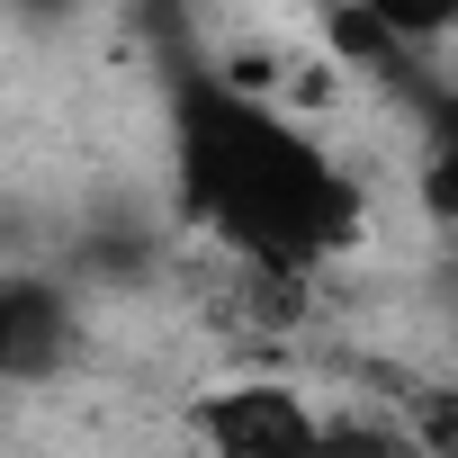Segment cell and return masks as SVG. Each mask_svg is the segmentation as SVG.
Listing matches in <instances>:
<instances>
[{
	"label": "cell",
	"mask_w": 458,
	"mask_h": 458,
	"mask_svg": "<svg viewBox=\"0 0 458 458\" xmlns=\"http://www.w3.org/2000/svg\"><path fill=\"white\" fill-rule=\"evenodd\" d=\"M422 198H431V216L458 234V99H440V108H431V162H422Z\"/></svg>",
	"instance_id": "obj_4"
},
{
	"label": "cell",
	"mask_w": 458,
	"mask_h": 458,
	"mask_svg": "<svg viewBox=\"0 0 458 458\" xmlns=\"http://www.w3.org/2000/svg\"><path fill=\"white\" fill-rule=\"evenodd\" d=\"M413 422H422V440H431V458H458V386H440V395H431V404H422Z\"/></svg>",
	"instance_id": "obj_6"
},
{
	"label": "cell",
	"mask_w": 458,
	"mask_h": 458,
	"mask_svg": "<svg viewBox=\"0 0 458 458\" xmlns=\"http://www.w3.org/2000/svg\"><path fill=\"white\" fill-rule=\"evenodd\" d=\"M81 351V315H72V288L55 270H10V288H0V377H10L19 395L55 386Z\"/></svg>",
	"instance_id": "obj_3"
},
{
	"label": "cell",
	"mask_w": 458,
	"mask_h": 458,
	"mask_svg": "<svg viewBox=\"0 0 458 458\" xmlns=\"http://www.w3.org/2000/svg\"><path fill=\"white\" fill-rule=\"evenodd\" d=\"M171 180L189 225L243 270L297 279L360 243V180L270 99L225 81L216 64H180L171 81Z\"/></svg>",
	"instance_id": "obj_1"
},
{
	"label": "cell",
	"mask_w": 458,
	"mask_h": 458,
	"mask_svg": "<svg viewBox=\"0 0 458 458\" xmlns=\"http://www.w3.org/2000/svg\"><path fill=\"white\" fill-rule=\"evenodd\" d=\"M10 19H19V37H72L90 19V0H10Z\"/></svg>",
	"instance_id": "obj_5"
},
{
	"label": "cell",
	"mask_w": 458,
	"mask_h": 458,
	"mask_svg": "<svg viewBox=\"0 0 458 458\" xmlns=\"http://www.w3.org/2000/svg\"><path fill=\"white\" fill-rule=\"evenodd\" d=\"M324 404H306L288 377H225L189 404V440L207 458H324Z\"/></svg>",
	"instance_id": "obj_2"
}]
</instances>
